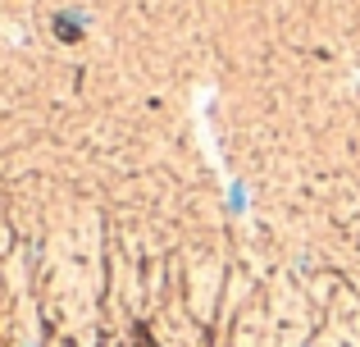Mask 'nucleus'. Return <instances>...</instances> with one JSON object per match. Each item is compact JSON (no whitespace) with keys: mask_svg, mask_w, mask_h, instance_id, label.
Listing matches in <instances>:
<instances>
[{"mask_svg":"<svg viewBox=\"0 0 360 347\" xmlns=\"http://www.w3.org/2000/svg\"><path fill=\"white\" fill-rule=\"evenodd\" d=\"M137 347H160V343H150V339H141V343H137Z\"/></svg>","mask_w":360,"mask_h":347,"instance_id":"nucleus-1","label":"nucleus"}]
</instances>
